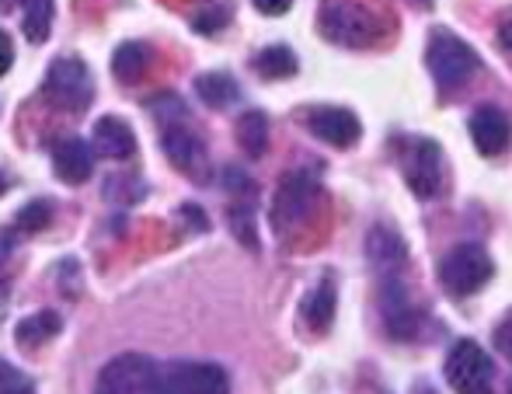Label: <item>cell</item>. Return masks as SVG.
I'll list each match as a JSON object with an SVG mask.
<instances>
[{
    "instance_id": "ba28073f",
    "label": "cell",
    "mask_w": 512,
    "mask_h": 394,
    "mask_svg": "<svg viewBox=\"0 0 512 394\" xmlns=\"http://www.w3.org/2000/svg\"><path fill=\"white\" fill-rule=\"evenodd\" d=\"M164 391L168 394H230V377L220 363L178 360L164 367Z\"/></svg>"
},
{
    "instance_id": "5bb4252c",
    "label": "cell",
    "mask_w": 512,
    "mask_h": 394,
    "mask_svg": "<svg viewBox=\"0 0 512 394\" xmlns=\"http://www.w3.org/2000/svg\"><path fill=\"white\" fill-rule=\"evenodd\" d=\"M53 168H56V178L67 185H81L91 178L95 171V150H91L88 140L81 136H60L53 143Z\"/></svg>"
},
{
    "instance_id": "9c48e42d",
    "label": "cell",
    "mask_w": 512,
    "mask_h": 394,
    "mask_svg": "<svg viewBox=\"0 0 512 394\" xmlns=\"http://www.w3.org/2000/svg\"><path fill=\"white\" fill-rule=\"evenodd\" d=\"M405 182L418 199H432L443 189V150L436 140H411L405 147Z\"/></svg>"
},
{
    "instance_id": "6da1fadb",
    "label": "cell",
    "mask_w": 512,
    "mask_h": 394,
    "mask_svg": "<svg viewBox=\"0 0 512 394\" xmlns=\"http://www.w3.org/2000/svg\"><path fill=\"white\" fill-rule=\"evenodd\" d=\"M317 25H321L324 39L349 49L373 46L384 35V18L366 0H324Z\"/></svg>"
},
{
    "instance_id": "277c9868",
    "label": "cell",
    "mask_w": 512,
    "mask_h": 394,
    "mask_svg": "<svg viewBox=\"0 0 512 394\" xmlns=\"http://www.w3.org/2000/svg\"><path fill=\"white\" fill-rule=\"evenodd\" d=\"M495 276V262L492 255L481 245L467 241V245H457L443 255L439 262V283L450 297H471L481 286H488V279Z\"/></svg>"
},
{
    "instance_id": "d6a6232c",
    "label": "cell",
    "mask_w": 512,
    "mask_h": 394,
    "mask_svg": "<svg viewBox=\"0 0 512 394\" xmlns=\"http://www.w3.org/2000/svg\"><path fill=\"white\" fill-rule=\"evenodd\" d=\"M4 189H7V182H4V175H0V196H4Z\"/></svg>"
},
{
    "instance_id": "52a82bcc",
    "label": "cell",
    "mask_w": 512,
    "mask_h": 394,
    "mask_svg": "<svg viewBox=\"0 0 512 394\" xmlns=\"http://www.w3.org/2000/svg\"><path fill=\"white\" fill-rule=\"evenodd\" d=\"M314 199H317V178L304 168L290 171V175L279 182L276 203H272V224H276V231L283 234V231H290V227H297L300 220L314 210Z\"/></svg>"
},
{
    "instance_id": "d6986e66",
    "label": "cell",
    "mask_w": 512,
    "mask_h": 394,
    "mask_svg": "<svg viewBox=\"0 0 512 394\" xmlns=\"http://www.w3.org/2000/svg\"><path fill=\"white\" fill-rule=\"evenodd\" d=\"M60 328H63V321L56 311H35V314H28L25 321H18L14 335H18V346L35 349V346H42V342L53 339Z\"/></svg>"
},
{
    "instance_id": "8992f818",
    "label": "cell",
    "mask_w": 512,
    "mask_h": 394,
    "mask_svg": "<svg viewBox=\"0 0 512 394\" xmlns=\"http://www.w3.org/2000/svg\"><path fill=\"white\" fill-rule=\"evenodd\" d=\"M46 95L67 112H84L95 98V81L81 56H60L46 74Z\"/></svg>"
},
{
    "instance_id": "3957f363",
    "label": "cell",
    "mask_w": 512,
    "mask_h": 394,
    "mask_svg": "<svg viewBox=\"0 0 512 394\" xmlns=\"http://www.w3.org/2000/svg\"><path fill=\"white\" fill-rule=\"evenodd\" d=\"M425 63H429V74L436 77L439 88H460V84L471 81L481 67L478 53H474L460 35L446 32V28L432 32L429 49H425Z\"/></svg>"
},
{
    "instance_id": "44dd1931",
    "label": "cell",
    "mask_w": 512,
    "mask_h": 394,
    "mask_svg": "<svg viewBox=\"0 0 512 394\" xmlns=\"http://www.w3.org/2000/svg\"><path fill=\"white\" fill-rule=\"evenodd\" d=\"M196 95L203 98L209 109H227L230 102H237V81L230 74H199L196 77Z\"/></svg>"
},
{
    "instance_id": "7c38bea8",
    "label": "cell",
    "mask_w": 512,
    "mask_h": 394,
    "mask_svg": "<svg viewBox=\"0 0 512 394\" xmlns=\"http://www.w3.org/2000/svg\"><path fill=\"white\" fill-rule=\"evenodd\" d=\"M161 147L164 154H168V161L175 164L178 171H185V175H203L206 171V147L203 140H199L196 133L189 130L185 123H168L161 133Z\"/></svg>"
},
{
    "instance_id": "ffe728a7",
    "label": "cell",
    "mask_w": 512,
    "mask_h": 394,
    "mask_svg": "<svg viewBox=\"0 0 512 394\" xmlns=\"http://www.w3.org/2000/svg\"><path fill=\"white\" fill-rule=\"evenodd\" d=\"M297 53L290 46H265L262 53L255 56V70L265 77V81H286V77L297 74Z\"/></svg>"
},
{
    "instance_id": "30bf717a",
    "label": "cell",
    "mask_w": 512,
    "mask_h": 394,
    "mask_svg": "<svg viewBox=\"0 0 512 394\" xmlns=\"http://www.w3.org/2000/svg\"><path fill=\"white\" fill-rule=\"evenodd\" d=\"M380 318H384L387 332H391L394 339H401V342L415 339L418 314H415V304H411L405 283H401V276L380 279Z\"/></svg>"
},
{
    "instance_id": "5b68a950",
    "label": "cell",
    "mask_w": 512,
    "mask_h": 394,
    "mask_svg": "<svg viewBox=\"0 0 512 394\" xmlns=\"http://www.w3.org/2000/svg\"><path fill=\"white\" fill-rule=\"evenodd\" d=\"M446 381L457 394H492L495 367L492 356L474 339H460L446 356Z\"/></svg>"
},
{
    "instance_id": "7a4b0ae2",
    "label": "cell",
    "mask_w": 512,
    "mask_h": 394,
    "mask_svg": "<svg viewBox=\"0 0 512 394\" xmlns=\"http://www.w3.org/2000/svg\"><path fill=\"white\" fill-rule=\"evenodd\" d=\"M95 394H168L164 391V367H157L143 353H119L102 367Z\"/></svg>"
},
{
    "instance_id": "4316f807",
    "label": "cell",
    "mask_w": 512,
    "mask_h": 394,
    "mask_svg": "<svg viewBox=\"0 0 512 394\" xmlns=\"http://www.w3.org/2000/svg\"><path fill=\"white\" fill-rule=\"evenodd\" d=\"M11 63H14V42H11V35L0 28V77L11 70Z\"/></svg>"
},
{
    "instance_id": "83f0119b",
    "label": "cell",
    "mask_w": 512,
    "mask_h": 394,
    "mask_svg": "<svg viewBox=\"0 0 512 394\" xmlns=\"http://www.w3.org/2000/svg\"><path fill=\"white\" fill-rule=\"evenodd\" d=\"M495 346H499L502 356H509L512 360V318H506L499 325V332H495Z\"/></svg>"
},
{
    "instance_id": "1f68e13d",
    "label": "cell",
    "mask_w": 512,
    "mask_h": 394,
    "mask_svg": "<svg viewBox=\"0 0 512 394\" xmlns=\"http://www.w3.org/2000/svg\"><path fill=\"white\" fill-rule=\"evenodd\" d=\"M14 4H18V0H0V14H7V11H11Z\"/></svg>"
},
{
    "instance_id": "4dcf8cb0",
    "label": "cell",
    "mask_w": 512,
    "mask_h": 394,
    "mask_svg": "<svg viewBox=\"0 0 512 394\" xmlns=\"http://www.w3.org/2000/svg\"><path fill=\"white\" fill-rule=\"evenodd\" d=\"M0 394H35V391L28 388L25 381H14V384H7V388H0Z\"/></svg>"
},
{
    "instance_id": "d4e9b609",
    "label": "cell",
    "mask_w": 512,
    "mask_h": 394,
    "mask_svg": "<svg viewBox=\"0 0 512 394\" xmlns=\"http://www.w3.org/2000/svg\"><path fill=\"white\" fill-rule=\"evenodd\" d=\"M227 220H230V227H234L237 241H244L248 248H258V234H255V220H251V206H244V203L230 206Z\"/></svg>"
},
{
    "instance_id": "836d02e7",
    "label": "cell",
    "mask_w": 512,
    "mask_h": 394,
    "mask_svg": "<svg viewBox=\"0 0 512 394\" xmlns=\"http://www.w3.org/2000/svg\"><path fill=\"white\" fill-rule=\"evenodd\" d=\"M415 4H429V0H415Z\"/></svg>"
},
{
    "instance_id": "e0dca14e",
    "label": "cell",
    "mask_w": 512,
    "mask_h": 394,
    "mask_svg": "<svg viewBox=\"0 0 512 394\" xmlns=\"http://www.w3.org/2000/svg\"><path fill=\"white\" fill-rule=\"evenodd\" d=\"M304 321L310 332H328L331 328V321H335V283H331V279H324L321 286H314V290L307 293Z\"/></svg>"
},
{
    "instance_id": "8fae6325",
    "label": "cell",
    "mask_w": 512,
    "mask_h": 394,
    "mask_svg": "<svg viewBox=\"0 0 512 394\" xmlns=\"http://www.w3.org/2000/svg\"><path fill=\"white\" fill-rule=\"evenodd\" d=\"M366 259H370L373 272L380 279L387 276H401V269L408 265V245L394 227L377 224L370 234H366Z\"/></svg>"
},
{
    "instance_id": "cb8c5ba5",
    "label": "cell",
    "mask_w": 512,
    "mask_h": 394,
    "mask_svg": "<svg viewBox=\"0 0 512 394\" xmlns=\"http://www.w3.org/2000/svg\"><path fill=\"white\" fill-rule=\"evenodd\" d=\"M14 224H18V231H25V234L46 231V227L53 224V206H49V199H32L28 206H21Z\"/></svg>"
},
{
    "instance_id": "484cf974",
    "label": "cell",
    "mask_w": 512,
    "mask_h": 394,
    "mask_svg": "<svg viewBox=\"0 0 512 394\" xmlns=\"http://www.w3.org/2000/svg\"><path fill=\"white\" fill-rule=\"evenodd\" d=\"M258 14H265V18H279V14H286L293 7V0H255Z\"/></svg>"
},
{
    "instance_id": "f1b7e54d",
    "label": "cell",
    "mask_w": 512,
    "mask_h": 394,
    "mask_svg": "<svg viewBox=\"0 0 512 394\" xmlns=\"http://www.w3.org/2000/svg\"><path fill=\"white\" fill-rule=\"evenodd\" d=\"M223 21H227V14H216V11H209V14H199V18H196V28H199V32H203V35H213L216 32V28H220L223 25Z\"/></svg>"
},
{
    "instance_id": "ac0fdd59",
    "label": "cell",
    "mask_w": 512,
    "mask_h": 394,
    "mask_svg": "<svg viewBox=\"0 0 512 394\" xmlns=\"http://www.w3.org/2000/svg\"><path fill=\"white\" fill-rule=\"evenodd\" d=\"M147 63H150V49L143 46V42H122V46L112 53V74H115V81L136 84L143 74H147Z\"/></svg>"
},
{
    "instance_id": "9a60e30c",
    "label": "cell",
    "mask_w": 512,
    "mask_h": 394,
    "mask_svg": "<svg viewBox=\"0 0 512 394\" xmlns=\"http://www.w3.org/2000/svg\"><path fill=\"white\" fill-rule=\"evenodd\" d=\"M307 130L314 133L317 140L331 143V147H352V143L363 136V126H359V119L352 116L349 109H331V105L310 112Z\"/></svg>"
},
{
    "instance_id": "f546056e",
    "label": "cell",
    "mask_w": 512,
    "mask_h": 394,
    "mask_svg": "<svg viewBox=\"0 0 512 394\" xmlns=\"http://www.w3.org/2000/svg\"><path fill=\"white\" fill-rule=\"evenodd\" d=\"M499 46L512 53V21H502L499 25Z\"/></svg>"
},
{
    "instance_id": "603a6c76",
    "label": "cell",
    "mask_w": 512,
    "mask_h": 394,
    "mask_svg": "<svg viewBox=\"0 0 512 394\" xmlns=\"http://www.w3.org/2000/svg\"><path fill=\"white\" fill-rule=\"evenodd\" d=\"M25 11H21V32L28 42H46L49 28H53V0H25Z\"/></svg>"
},
{
    "instance_id": "2e32d148",
    "label": "cell",
    "mask_w": 512,
    "mask_h": 394,
    "mask_svg": "<svg viewBox=\"0 0 512 394\" xmlns=\"http://www.w3.org/2000/svg\"><path fill=\"white\" fill-rule=\"evenodd\" d=\"M91 143L95 150L108 161H126V157L136 154V136H133V126L119 116H105L95 123V133H91Z\"/></svg>"
},
{
    "instance_id": "4fadbf2b",
    "label": "cell",
    "mask_w": 512,
    "mask_h": 394,
    "mask_svg": "<svg viewBox=\"0 0 512 394\" xmlns=\"http://www.w3.org/2000/svg\"><path fill=\"white\" fill-rule=\"evenodd\" d=\"M467 130H471V140H474V147H478L481 157H495L509 147L512 123L502 109H495V105H481V109L471 112Z\"/></svg>"
},
{
    "instance_id": "7402d4cb",
    "label": "cell",
    "mask_w": 512,
    "mask_h": 394,
    "mask_svg": "<svg viewBox=\"0 0 512 394\" xmlns=\"http://www.w3.org/2000/svg\"><path fill=\"white\" fill-rule=\"evenodd\" d=\"M237 143H241L248 157L265 154V147H269V119H265V112H244L237 119Z\"/></svg>"
}]
</instances>
